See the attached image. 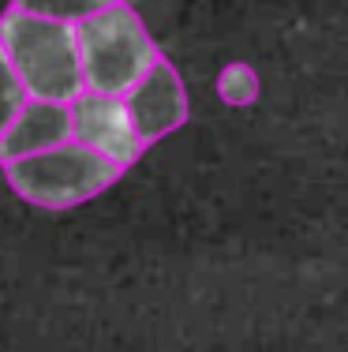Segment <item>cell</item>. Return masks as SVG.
I'll list each match as a JSON object with an SVG mask.
<instances>
[{"label":"cell","instance_id":"1","mask_svg":"<svg viewBox=\"0 0 348 352\" xmlns=\"http://www.w3.org/2000/svg\"><path fill=\"white\" fill-rule=\"evenodd\" d=\"M0 45H4L27 98H34V102L71 105L86 90L79 68L76 27H68V23H49L8 8L0 15Z\"/></svg>","mask_w":348,"mask_h":352},{"label":"cell","instance_id":"2","mask_svg":"<svg viewBox=\"0 0 348 352\" xmlns=\"http://www.w3.org/2000/svg\"><path fill=\"white\" fill-rule=\"evenodd\" d=\"M76 41H79L82 87L109 98H124L161 56L143 15L124 0L97 12L94 19L79 23Z\"/></svg>","mask_w":348,"mask_h":352},{"label":"cell","instance_id":"3","mask_svg":"<svg viewBox=\"0 0 348 352\" xmlns=\"http://www.w3.org/2000/svg\"><path fill=\"white\" fill-rule=\"evenodd\" d=\"M4 176L8 188L23 203L41 206V210H71V206H82L90 199L105 195L124 176V169L113 165L109 157L94 154L90 146L64 142L56 150L4 165Z\"/></svg>","mask_w":348,"mask_h":352},{"label":"cell","instance_id":"4","mask_svg":"<svg viewBox=\"0 0 348 352\" xmlns=\"http://www.w3.org/2000/svg\"><path fill=\"white\" fill-rule=\"evenodd\" d=\"M68 109H71V142L90 146L94 154L109 157L120 169H131V165L143 157L146 146H143V139L135 135V124H131V116H128L124 98L82 90Z\"/></svg>","mask_w":348,"mask_h":352},{"label":"cell","instance_id":"5","mask_svg":"<svg viewBox=\"0 0 348 352\" xmlns=\"http://www.w3.org/2000/svg\"><path fill=\"white\" fill-rule=\"evenodd\" d=\"M124 105H128V116L135 124V135L143 139V146H154L176 128H184L187 113H192L184 79H180L176 64L165 60V56H157L154 68L124 94Z\"/></svg>","mask_w":348,"mask_h":352},{"label":"cell","instance_id":"6","mask_svg":"<svg viewBox=\"0 0 348 352\" xmlns=\"http://www.w3.org/2000/svg\"><path fill=\"white\" fill-rule=\"evenodd\" d=\"M64 142H71V109L56 105V102H34V98H27L19 116L0 135V165L45 154V150H56Z\"/></svg>","mask_w":348,"mask_h":352},{"label":"cell","instance_id":"7","mask_svg":"<svg viewBox=\"0 0 348 352\" xmlns=\"http://www.w3.org/2000/svg\"><path fill=\"white\" fill-rule=\"evenodd\" d=\"M113 4L116 0H12L15 12L38 15V19H49V23H68V27L94 19L97 12H105Z\"/></svg>","mask_w":348,"mask_h":352},{"label":"cell","instance_id":"8","mask_svg":"<svg viewBox=\"0 0 348 352\" xmlns=\"http://www.w3.org/2000/svg\"><path fill=\"white\" fill-rule=\"evenodd\" d=\"M259 90H262L259 72H255L251 64H244V60L225 64V68H221V75H218V98H221L229 109H247V105H255V102H259Z\"/></svg>","mask_w":348,"mask_h":352},{"label":"cell","instance_id":"9","mask_svg":"<svg viewBox=\"0 0 348 352\" xmlns=\"http://www.w3.org/2000/svg\"><path fill=\"white\" fill-rule=\"evenodd\" d=\"M23 105H27V90H23L19 75H15L12 60H8L4 45H0V135H4L8 124L19 116Z\"/></svg>","mask_w":348,"mask_h":352}]
</instances>
